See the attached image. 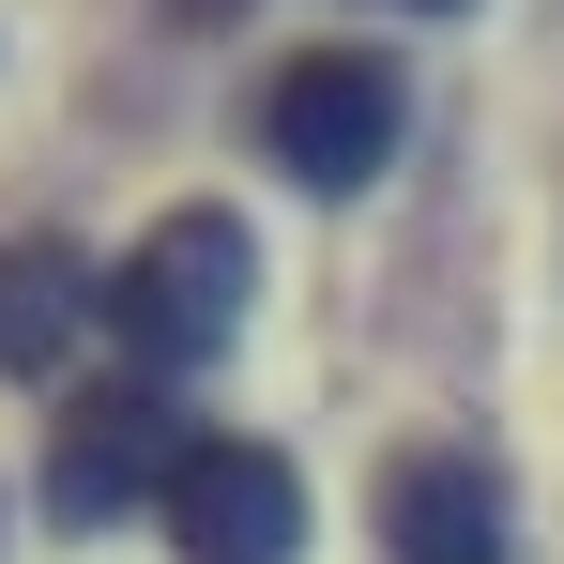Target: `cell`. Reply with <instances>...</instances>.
Masks as SVG:
<instances>
[{"mask_svg":"<svg viewBox=\"0 0 564 564\" xmlns=\"http://www.w3.org/2000/svg\"><path fill=\"white\" fill-rule=\"evenodd\" d=\"M245 290H260V245H245V229L198 198V214H169V229H153V245L107 275V336H122V351H138V381L169 397L184 367H214V351H229Z\"/></svg>","mask_w":564,"mask_h":564,"instance_id":"1","label":"cell"},{"mask_svg":"<svg viewBox=\"0 0 564 564\" xmlns=\"http://www.w3.org/2000/svg\"><path fill=\"white\" fill-rule=\"evenodd\" d=\"M260 138H275L290 184L351 198V184H381V169H397V138H412V77H397L381 46H305V62H275Z\"/></svg>","mask_w":564,"mask_h":564,"instance_id":"2","label":"cell"},{"mask_svg":"<svg viewBox=\"0 0 564 564\" xmlns=\"http://www.w3.org/2000/svg\"><path fill=\"white\" fill-rule=\"evenodd\" d=\"M184 412L153 397V381H122V397H77L62 412V443H46V519L62 534H107V519H138V503H169L184 488Z\"/></svg>","mask_w":564,"mask_h":564,"instance_id":"3","label":"cell"},{"mask_svg":"<svg viewBox=\"0 0 564 564\" xmlns=\"http://www.w3.org/2000/svg\"><path fill=\"white\" fill-rule=\"evenodd\" d=\"M153 519H169L184 564H290L305 550V473H290L275 443H198Z\"/></svg>","mask_w":564,"mask_h":564,"instance_id":"4","label":"cell"},{"mask_svg":"<svg viewBox=\"0 0 564 564\" xmlns=\"http://www.w3.org/2000/svg\"><path fill=\"white\" fill-rule=\"evenodd\" d=\"M381 550H397V564H503V550H519L503 473L473 458V443H412V458L381 473Z\"/></svg>","mask_w":564,"mask_h":564,"instance_id":"5","label":"cell"},{"mask_svg":"<svg viewBox=\"0 0 564 564\" xmlns=\"http://www.w3.org/2000/svg\"><path fill=\"white\" fill-rule=\"evenodd\" d=\"M77 321H107L77 245H0V381H46L77 351Z\"/></svg>","mask_w":564,"mask_h":564,"instance_id":"6","label":"cell"},{"mask_svg":"<svg viewBox=\"0 0 564 564\" xmlns=\"http://www.w3.org/2000/svg\"><path fill=\"white\" fill-rule=\"evenodd\" d=\"M412 15H458V0H412Z\"/></svg>","mask_w":564,"mask_h":564,"instance_id":"7","label":"cell"}]
</instances>
